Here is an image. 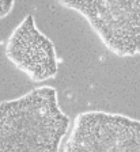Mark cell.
Segmentation results:
<instances>
[{"label": "cell", "instance_id": "cell-1", "mask_svg": "<svg viewBox=\"0 0 140 152\" xmlns=\"http://www.w3.org/2000/svg\"><path fill=\"white\" fill-rule=\"evenodd\" d=\"M68 128L51 86L0 102V152H59Z\"/></svg>", "mask_w": 140, "mask_h": 152}, {"label": "cell", "instance_id": "cell-2", "mask_svg": "<svg viewBox=\"0 0 140 152\" xmlns=\"http://www.w3.org/2000/svg\"><path fill=\"white\" fill-rule=\"evenodd\" d=\"M89 20L109 50L140 54V0H60Z\"/></svg>", "mask_w": 140, "mask_h": 152}, {"label": "cell", "instance_id": "cell-3", "mask_svg": "<svg viewBox=\"0 0 140 152\" xmlns=\"http://www.w3.org/2000/svg\"><path fill=\"white\" fill-rule=\"evenodd\" d=\"M64 152H140V121L98 110L80 113Z\"/></svg>", "mask_w": 140, "mask_h": 152}, {"label": "cell", "instance_id": "cell-4", "mask_svg": "<svg viewBox=\"0 0 140 152\" xmlns=\"http://www.w3.org/2000/svg\"><path fill=\"white\" fill-rule=\"evenodd\" d=\"M7 58L33 82L41 83L57 75V54L53 42L40 31L32 15L14 30L6 48Z\"/></svg>", "mask_w": 140, "mask_h": 152}, {"label": "cell", "instance_id": "cell-5", "mask_svg": "<svg viewBox=\"0 0 140 152\" xmlns=\"http://www.w3.org/2000/svg\"><path fill=\"white\" fill-rule=\"evenodd\" d=\"M14 6V0H0V18L8 15Z\"/></svg>", "mask_w": 140, "mask_h": 152}]
</instances>
